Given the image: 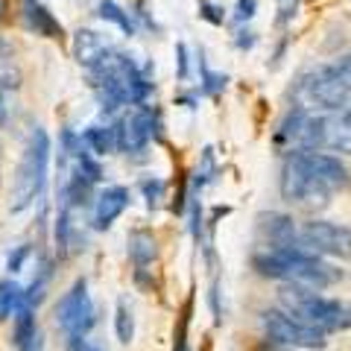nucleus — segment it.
<instances>
[{
	"label": "nucleus",
	"mask_w": 351,
	"mask_h": 351,
	"mask_svg": "<svg viewBox=\"0 0 351 351\" xmlns=\"http://www.w3.org/2000/svg\"><path fill=\"white\" fill-rule=\"evenodd\" d=\"M108 53H114V47H112V41H108L106 36H100V32L80 29L73 36V56L85 71H94L97 64L108 56Z\"/></svg>",
	"instance_id": "f8f14e48"
},
{
	"label": "nucleus",
	"mask_w": 351,
	"mask_h": 351,
	"mask_svg": "<svg viewBox=\"0 0 351 351\" xmlns=\"http://www.w3.org/2000/svg\"><path fill=\"white\" fill-rule=\"evenodd\" d=\"M299 246L319 258L351 261V228L328 219H311L299 228Z\"/></svg>",
	"instance_id": "6e6552de"
},
{
	"label": "nucleus",
	"mask_w": 351,
	"mask_h": 351,
	"mask_svg": "<svg viewBox=\"0 0 351 351\" xmlns=\"http://www.w3.org/2000/svg\"><path fill=\"white\" fill-rule=\"evenodd\" d=\"M158 255V243L156 237H152L149 232H144V228H135V232L129 234V261L135 263L138 272H144L152 261H156Z\"/></svg>",
	"instance_id": "2eb2a0df"
},
{
	"label": "nucleus",
	"mask_w": 351,
	"mask_h": 351,
	"mask_svg": "<svg viewBox=\"0 0 351 351\" xmlns=\"http://www.w3.org/2000/svg\"><path fill=\"white\" fill-rule=\"evenodd\" d=\"M304 120H307V108L304 106H293L287 112V117L281 120V126H278V135H276L278 144H299Z\"/></svg>",
	"instance_id": "f3484780"
},
{
	"label": "nucleus",
	"mask_w": 351,
	"mask_h": 351,
	"mask_svg": "<svg viewBox=\"0 0 351 351\" xmlns=\"http://www.w3.org/2000/svg\"><path fill=\"white\" fill-rule=\"evenodd\" d=\"M299 149H331L351 156V106L325 114H307L299 135Z\"/></svg>",
	"instance_id": "39448f33"
},
{
	"label": "nucleus",
	"mask_w": 351,
	"mask_h": 351,
	"mask_svg": "<svg viewBox=\"0 0 351 351\" xmlns=\"http://www.w3.org/2000/svg\"><path fill=\"white\" fill-rule=\"evenodd\" d=\"M21 304H24V290H21V284L12 278H3L0 281V322L9 319Z\"/></svg>",
	"instance_id": "6ab92c4d"
},
{
	"label": "nucleus",
	"mask_w": 351,
	"mask_h": 351,
	"mask_svg": "<svg viewBox=\"0 0 351 351\" xmlns=\"http://www.w3.org/2000/svg\"><path fill=\"white\" fill-rule=\"evenodd\" d=\"M114 334L120 343H132V337H135V316H132V307L126 302H117L114 307Z\"/></svg>",
	"instance_id": "aec40b11"
},
{
	"label": "nucleus",
	"mask_w": 351,
	"mask_h": 351,
	"mask_svg": "<svg viewBox=\"0 0 351 351\" xmlns=\"http://www.w3.org/2000/svg\"><path fill=\"white\" fill-rule=\"evenodd\" d=\"M258 243L261 252H272V249H287V246H299V228H295L293 217L287 214H261L258 217Z\"/></svg>",
	"instance_id": "9b49d317"
},
{
	"label": "nucleus",
	"mask_w": 351,
	"mask_h": 351,
	"mask_svg": "<svg viewBox=\"0 0 351 351\" xmlns=\"http://www.w3.org/2000/svg\"><path fill=\"white\" fill-rule=\"evenodd\" d=\"M348 184V167L319 149H293L281 167V196L293 205H325L331 193Z\"/></svg>",
	"instance_id": "f257e3e1"
},
{
	"label": "nucleus",
	"mask_w": 351,
	"mask_h": 351,
	"mask_svg": "<svg viewBox=\"0 0 351 351\" xmlns=\"http://www.w3.org/2000/svg\"><path fill=\"white\" fill-rule=\"evenodd\" d=\"M141 191H144V196H147V205L156 208L158 199H161V193H164V182L161 179H147L144 184H141Z\"/></svg>",
	"instance_id": "4be33fe9"
},
{
	"label": "nucleus",
	"mask_w": 351,
	"mask_h": 351,
	"mask_svg": "<svg viewBox=\"0 0 351 351\" xmlns=\"http://www.w3.org/2000/svg\"><path fill=\"white\" fill-rule=\"evenodd\" d=\"M47 164H50V138L41 126H36L12 179V193H9V211L12 214L27 211L41 196L44 182H47Z\"/></svg>",
	"instance_id": "20e7f679"
},
{
	"label": "nucleus",
	"mask_w": 351,
	"mask_h": 351,
	"mask_svg": "<svg viewBox=\"0 0 351 351\" xmlns=\"http://www.w3.org/2000/svg\"><path fill=\"white\" fill-rule=\"evenodd\" d=\"M261 325H263V334H267L276 346H284V348L319 351V348L328 346V339H325L322 331H316V328L299 322L287 311H263L261 313Z\"/></svg>",
	"instance_id": "0eeeda50"
},
{
	"label": "nucleus",
	"mask_w": 351,
	"mask_h": 351,
	"mask_svg": "<svg viewBox=\"0 0 351 351\" xmlns=\"http://www.w3.org/2000/svg\"><path fill=\"white\" fill-rule=\"evenodd\" d=\"M3 12H6V3H3V0H0V18H3Z\"/></svg>",
	"instance_id": "cd10ccee"
},
{
	"label": "nucleus",
	"mask_w": 351,
	"mask_h": 351,
	"mask_svg": "<svg viewBox=\"0 0 351 351\" xmlns=\"http://www.w3.org/2000/svg\"><path fill=\"white\" fill-rule=\"evenodd\" d=\"M29 258V246H18L12 255H9V261H6V269L9 272H21L24 269V261Z\"/></svg>",
	"instance_id": "5701e85b"
},
{
	"label": "nucleus",
	"mask_w": 351,
	"mask_h": 351,
	"mask_svg": "<svg viewBox=\"0 0 351 351\" xmlns=\"http://www.w3.org/2000/svg\"><path fill=\"white\" fill-rule=\"evenodd\" d=\"M97 15L108 21V24L120 27L126 36H135V21H132V15L120 3H114V0H100V3H97Z\"/></svg>",
	"instance_id": "a211bd4d"
},
{
	"label": "nucleus",
	"mask_w": 351,
	"mask_h": 351,
	"mask_svg": "<svg viewBox=\"0 0 351 351\" xmlns=\"http://www.w3.org/2000/svg\"><path fill=\"white\" fill-rule=\"evenodd\" d=\"M255 15V0H240V18H252Z\"/></svg>",
	"instance_id": "a878e982"
},
{
	"label": "nucleus",
	"mask_w": 351,
	"mask_h": 351,
	"mask_svg": "<svg viewBox=\"0 0 351 351\" xmlns=\"http://www.w3.org/2000/svg\"><path fill=\"white\" fill-rule=\"evenodd\" d=\"M21 85V73L18 68H12V62H0V91H9V88Z\"/></svg>",
	"instance_id": "412c9836"
},
{
	"label": "nucleus",
	"mask_w": 351,
	"mask_h": 351,
	"mask_svg": "<svg viewBox=\"0 0 351 351\" xmlns=\"http://www.w3.org/2000/svg\"><path fill=\"white\" fill-rule=\"evenodd\" d=\"M252 267L258 269L263 278H276L284 284H299L307 290H325L343 278V269L325 263L319 255L307 252L302 246H287V249H272V252H258L252 258Z\"/></svg>",
	"instance_id": "f03ea898"
},
{
	"label": "nucleus",
	"mask_w": 351,
	"mask_h": 351,
	"mask_svg": "<svg viewBox=\"0 0 351 351\" xmlns=\"http://www.w3.org/2000/svg\"><path fill=\"white\" fill-rule=\"evenodd\" d=\"M334 68H337L339 76H343V80L351 85V53H348V56H343V59H337V62H334Z\"/></svg>",
	"instance_id": "393cba45"
},
{
	"label": "nucleus",
	"mask_w": 351,
	"mask_h": 351,
	"mask_svg": "<svg viewBox=\"0 0 351 351\" xmlns=\"http://www.w3.org/2000/svg\"><path fill=\"white\" fill-rule=\"evenodd\" d=\"M114 141H117V149L126 152V156H135L141 152L152 138L158 135V117L149 106H141L135 108L132 114H123L114 120Z\"/></svg>",
	"instance_id": "9d476101"
},
{
	"label": "nucleus",
	"mask_w": 351,
	"mask_h": 351,
	"mask_svg": "<svg viewBox=\"0 0 351 351\" xmlns=\"http://www.w3.org/2000/svg\"><path fill=\"white\" fill-rule=\"evenodd\" d=\"M24 18L29 29H36L44 38H62V24L50 15V9L41 0H24Z\"/></svg>",
	"instance_id": "4468645a"
},
{
	"label": "nucleus",
	"mask_w": 351,
	"mask_h": 351,
	"mask_svg": "<svg viewBox=\"0 0 351 351\" xmlns=\"http://www.w3.org/2000/svg\"><path fill=\"white\" fill-rule=\"evenodd\" d=\"M6 123V100H3V91H0V126Z\"/></svg>",
	"instance_id": "bb28decb"
},
{
	"label": "nucleus",
	"mask_w": 351,
	"mask_h": 351,
	"mask_svg": "<svg viewBox=\"0 0 351 351\" xmlns=\"http://www.w3.org/2000/svg\"><path fill=\"white\" fill-rule=\"evenodd\" d=\"M56 325L68 339H82L94 325V302L88 295V281L76 278L73 287L56 304Z\"/></svg>",
	"instance_id": "1a4fd4ad"
},
{
	"label": "nucleus",
	"mask_w": 351,
	"mask_h": 351,
	"mask_svg": "<svg viewBox=\"0 0 351 351\" xmlns=\"http://www.w3.org/2000/svg\"><path fill=\"white\" fill-rule=\"evenodd\" d=\"M278 302L290 316L322 334L348 331L351 328V304L343 299H328V295L299 287V284H284L278 290Z\"/></svg>",
	"instance_id": "7ed1b4c3"
},
{
	"label": "nucleus",
	"mask_w": 351,
	"mask_h": 351,
	"mask_svg": "<svg viewBox=\"0 0 351 351\" xmlns=\"http://www.w3.org/2000/svg\"><path fill=\"white\" fill-rule=\"evenodd\" d=\"M82 147L91 152V156H108V152H114L117 149V141H114V126L108 123V126H88L82 135Z\"/></svg>",
	"instance_id": "dca6fc26"
},
{
	"label": "nucleus",
	"mask_w": 351,
	"mask_h": 351,
	"mask_svg": "<svg viewBox=\"0 0 351 351\" xmlns=\"http://www.w3.org/2000/svg\"><path fill=\"white\" fill-rule=\"evenodd\" d=\"M176 56H179V80H188V47L179 44V47H176Z\"/></svg>",
	"instance_id": "b1692460"
},
{
	"label": "nucleus",
	"mask_w": 351,
	"mask_h": 351,
	"mask_svg": "<svg viewBox=\"0 0 351 351\" xmlns=\"http://www.w3.org/2000/svg\"><path fill=\"white\" fill-rule=\"evenodd\" d=\"M299 97L304 106L319 108V112H337V108H346L351 103V85L339 76V71L334 64H322L316 71H307L299 80Z\"/></svg>",
	"instance_id": "423d86ee"
},
{
	"label": "nucleus",
	"mask_w": 351,
	"mask_h": 351,
	"mask_svg": "<svg viewBox=\"0 0 351 351\" xmlns=\"http://www.w3.org/2000/svg\"><path fill=\"white\" fill-rule=\"evenodd\" d=\"M126 208H129V191L126 188H106L94 202V217H91L94 228L97 232L112 228V223L126 211Z\"/></svg>",
	"instance_id": "ddd939ff"
}]
</instances>
